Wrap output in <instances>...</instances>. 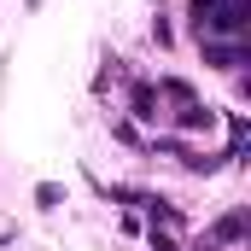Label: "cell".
Masks as SVG:
<instances>
[{
    "label": "cell",
    "instance_id": "6da1fadb",
    "mask_svg": "<svg viewBox=\"0 0 251 251\" xmlns=\"http://www.w3.org/2000/svg\"><path fill=\"white\" fill-rule=\"evenodd\" d=\"M246 0H193V29L199 41H246Z\"/></svg>",
    "mask_w": 251,
    "mask_h": 251
},
{
    "label": "cell",
    "instance_id": "7a4b0ae2",
    "mask_svg": "<svg viewBox=\"0 0 251 251\" xmlns=\"http://www.w3.org/2000/svg\"><path fill=\"white\" fill-rule=\"evenodd\" d=\"M216 70H246V41H199Z\"/></svg>",
    "mask_w": 251,
    "mask_h": 251
},
{
    "label": "cell",
    "instance_id": "3957f363",
    "mask_svg": "<svg viewBox=\"0 0 251 251\" xmlns=\"http://www.w3.org/2000/svg\"><path fill=\"white\" fill-rule=\"evenodd\" d=\"M158 111H164V94H158L152 82H140V88H134V117H140V123H158Z\"/></svg>",
    "mask_w": 251,
    "mask_h": 251
},
{
    "label": "cell",
    "instance_id": "277c9868",
    "mask_svg": "<svg viewBox=\"0 0 251 251\" xmlns=\"http://www.w3.org/2000/svg\"><path fill=\"white\" fill-rule=\"evenodd\" d=\"M59 199H64V193L53 187V181H41V187H35V204H41V210H53V204H59Z\"/></svg>",
    "mask_w": 251,
    "mask_h": 251
}]
</instances>
